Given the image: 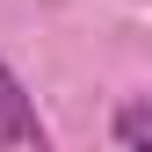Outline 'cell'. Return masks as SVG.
<instances>
[{"label": "cell", "instance_id": "1", "mask_svg": "<svg viewBox=\"0 0 152 152\" xmlns=\"http://www.w3.org/2000/svg\"><path fill=\"white\" fill-rule=\"evenodd\" d=\"M22 145H44V123H36V102L22 94V80L0 58V152H22Z\"/></svg>", "mask_w": 152, "mask_h": 152}, {"label": "cell", "instance_id": "2", "mask_svg": "<svg viewBox=\"0 0 152 152\" xmlns=\"http://www.w3.org/2000/svg\"><path fill=\"white\" fill-rule=\"evenodd\" d=\"M116 145L123 152H152V94H130L116 109Z\"/></svg>", "mask_w": 152, "mask_h": 152}]
</instances>
